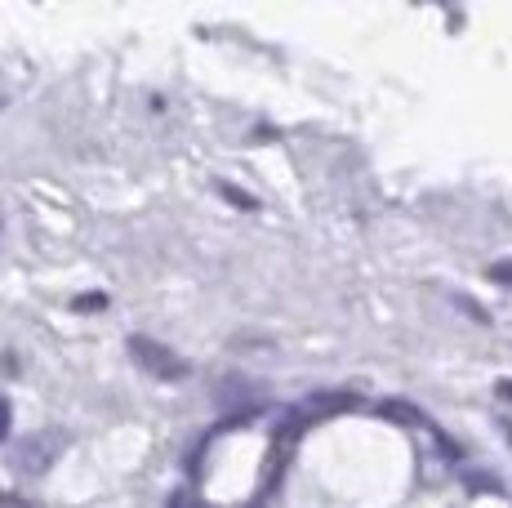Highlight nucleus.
I'll list each match as a JSON object with an SVG mask.
<instances>
[{"instance_id": "39448f33", "label": "nucleus", "mask_w": 512, "mask_h": 508, "mask_svg": "<svg viewBox=\"0 0 512 508\" xmlns=\"http://www.w3.org/2000/svg\"><path fill=\"white\" fill-rule=\"evenodd\" d=\"M486 277L495 281V286H508V290H512V259H499V263H490V268H486Z\"/></svg>"}, {"instance_id": "0eeeda50", "label": "nucleus", "mask_w": 512, "mask_h": 508, "mask_svg": "<svg viewBox=\"0 0 512 508\" xmlns=\"http://www.w3.org/2000/svg\"><path fill=\"white\" fill-rule=\"evenodd\" d=\"M9 424H14V406H9L5 397H0V442L9 437Z\"/></svg>"}, {"instance_id": "1a4fd4ad", "label": "nucleus", "mask_w": 512, "mask_h": 508, "mask_svg": "<svg viewBox=\"0 0 512 508\" xmlns=\"http://www.w3.org/2000/svg\"><path fill=\"white\" fill-rule=\"evenodd\" d=\"M223 197L236 201V205H254V197H245V192H236V188H223Z\"/></svg>"}, {"instance_id": "f03ea898", "label": "nucleus", "mask_w": 512, "mask_h": 508, "mask_svg": "<svg viewBox=\"0 0 512 508\" xmlns=\"http://www.w3.org/2000/svg\"><path fill=\"white\" fill-rule=\"evenodd\" d=\"M357 406V393H312V397H303L299 406H290L281 415V424H277V437L285 446L294 442V437L303 433V428H312L317 419H330V415H343V410H352Z\"/></svg>"}, {"instance_id": "9d476101", "label": "nucleus", "mask_w": 512, "mask_h": 508, "mask_svg": "<svg viewBox=\"0 0 512 508\" xmlns=\"http://www.w3.org/2000/svg\"><path fill=\"white\" fill-rule=\"evenodd\" d=\"M495 393L504 397V402H512V379H499V384H495Z\"/></svg>"}, {"instance_id": "20e7f679", "label": "nucleus", "mask_w": 512, "mask_h": 508, "mask_svg": "<svg viewBox=\"0 0 512 508\" xmlns=\"http://www.w3.org/2000/svg\"><path fill=\"white\" fill-rule=\"evenodd\" d=\"M379 415H383V419H392V424H406V428H423V433L441 437V428L432 424V419L423 415L419 406H410V402H397V397H392V402H379ZM441 442H446V437H441Z\"/></svg>"}, {"instance_id": "f257e3e1", "label": "nucleus", "mask_w": 512, "mask_h": 508, "mask_svg": "<svg viewBox=\"0 0 512 508\" xmlns=\"http://www.w3.org/2000/svg\"><path fill=\"white\" fill-rule=\"evenodd\" d=\"M67 442H72V437H67L63 428H36V433H27L23 442H14L9 464H14V473H23V477H41L58 464V455L67 451Z\"/></svg>"}, {"instance_id": "7ed1b4c3", "label": "nucleus", "mask_w": 512, "mask_h": 508, "mask_svg": "<svg viewBox=\"0 0 512 508\" xmlns=\"http://www.w3.org/2000/svg\"><path fill=\"white\" fill-rule=\"evenodd\" d=\"M130 357L156 379H187V370H192L174 348L156 344V339H147V335H130Z\"/></svg>"}, {"instance_id": "423d86ee", "label": "nucleus", "mask_w": 512, "mask_h": 508, "mask_svg": "<svg viewBox=\"0 0 512 508\" xmlns=\"http://www.w3.org/2000/svg\"><path fill=\"white\" fill-rule=\"evenodd\" d=\"M165 508H205V500H196L192 491H174L170 500H165Z\"/></svg>"}, {"instance_id": "6e6552de", "label": "nucleus", "mask_w": 512, "mask_h": 508, "mask_svg": "<svg viewBox=\"0 0 512 508\" xmlns=\"http://www.w3.org/2000/svg\"><path fill=\"white\" fill-rule=\"evenodd\" d=\"M103 304H107L103 295H81V299H76V308H103Z\"/></svg>"}, {"instance_id": "9b49d317", "label": "nucleus", "mask_w": 512, "mask_h": 508, "mask_svg": "<svg viewBox=\"0 0 512 508\" xmlns=\"http://www.w3.org/2000/svg\"><path fill=\"white\" fill-rule=\"evenodd\" d=\"M0 508H32V504H23V500H0Z\"/></svg>"}]
</instances>
